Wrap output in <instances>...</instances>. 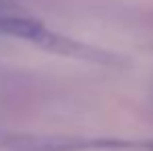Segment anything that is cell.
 I'll return each mask as SVG.
<instances>
[{
  "instance_id": "obj_2",
  "label": "cell",
  "mask_w": 153,
  "mask_h": 151,
  "mask_svg": "<svg viewBox=\"0 0 153 151\" xmlns=\"http://www.w3.org/2000/svg\"><path fill=\"white\" fill-rule=\"evenodd\" d=\"M132 143L100 137H64V135H21L0 130V149L8 151H97L124 149Z\"/></svg>"
},
{
  "instance_id": "obj_1",
  "label": "cell",
  "mask_w": 153,
  "mask_h": 151,
  "mask_svg": "<svg viewBox=\"0 0 153 151\" xmlns=\"http://www.w3.org/2000/svg\"><path fill=\"white\" fill-rule=\"evenodd\" d=\"M0 35H8V37H15V39L29 42V44L42 48V50L64 56V58H75V60H83V62L105 64V66H118L120 64L118 56L102 50V48H95L91 44H83L79 39H73L68 35H62V33L54 31L50 27H46L27 8L17 13L15 17L2 21L0 23Z\"/></svg>"
}]
</instances>
